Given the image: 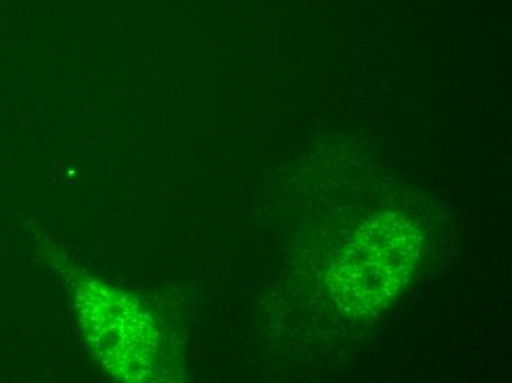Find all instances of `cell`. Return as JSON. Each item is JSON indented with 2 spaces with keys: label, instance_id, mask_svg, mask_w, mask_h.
<instances>
[{
  "label": "cell",
  "instance_id": "1",
  "mask_svg": "<svg viewBox=\"0 0 512 383\" xmlns=\"http://www.w3.org/2000/svg\"><path fill=\"white\" fill-rule=\"evenodd\" d=\"M358 235L336 272L348 307L374 310L396 297L418 255V233L402 220L373 221Z\"/></svg>",
  "mask_w": 512,
  "mask_h": 383
},
{
  "label": "cell",
  "instance_id": "2",
  "mask_svg": "<svg viewBox=\"0 0 512 383\" xmlns=\"http://www.w3.org/2000/svg\"><path fill=\"white\" fill-rule=\"evenodd\" d=\"M77 298L81 328L106 369L127 381L148 379L158 332L139 305L98 282L83 286Z\"/></svg>",
  "mask_w": 512,
  "mask_h": 383
}]
</instances>
